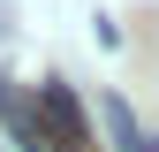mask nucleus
<instances>
[{"mask_svg":"<svg viewBox=\"0 0 159 152\" xmlns=\"http://www.w3.org/2000/svg\"><path fill=\"white\" fill-rule=\"evenodd\" d=\"M30 107H38V129H30L23 114L8 107L15 137H23L30 152H84V145H91V129H84V107H76V91L61 84V76H46V84H30Z\"/></svg>","mask_w":159,"mask_h":152,"instance_id":"f257e3e1","label":"nucleus"},{"mask_svg":"<svg viewBox=\"0 0 159 152\" xmlns=\"http://www.w3.org/2000/svg\"><path fill=\"white\" fill-rule=\"evenodd\" d=\"M98 107H106V122H114V137H121V152H152V137L136 129V114H129V99H114V91H106Z\"/></svg>","mask_w":159,"mask_h":152,"instance_id":"f03ea898","label":"nucleus"}]
</instances>
